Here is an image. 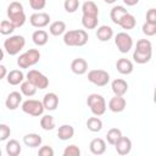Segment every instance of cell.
<instances>
[{
  "mask_svg": "<svg viewBox=\"0 0 156 156\" xmlns=\"http://www.w3.org/2000/svg\"><path fill=\"white\" fill-rule=\"evenodd\" d=\"M89 35L84 29H72L63 33V43L67 46H84Z\"/></svg>",
  "mask_w": 156,
  "mask_h": 156,
  "instance_id": "cell-1",
  "label": "cell"
},
{
  "mask_svg": "<svg viewBox=\"0 0 156 156\" xmlns=\"http://www.w3.org/2000/svg\"><path fill=\"white\" fill-rule=\"evenodd\" d=\"M7 17L16 28L22 27L26 22V12L20 1H12L7 6Z\"/></svg>",
  "mask_w": 156,
  "mask_h": 156,
  "instance_id": "cell-2",
  "label": "cell"
},
{
  "mask_svg": "<svg viewBox=\"0 0 156 156\" xmlns=\"http://www.w3.org/2000/svg\"><path fill=\"white\" fill-rule=\"evenodd\" d=\"M87 105L88 107L90 108L91 113L94 116H102L105 112H106V108H107V105H106V101H105V98L100 94H90L88 98H87Z\"/></svg>",
  "mask_w": 156,
  "mask_h": 156,
  "instance_id": "cell-3",
  "label": "cell"
},
{
  "mask_svg": "<svg viewBox=\"0 0 156 156\" xmlns=\"http://www.w3.org/2000/svg\"><path fill=\"white\" fill-rule=\"evenodd\" d=\"M26 45V39L23 35H10L7 39L4 41V49L10 56H16L20 54V51L24 48Z\"/></svg>",
  "mask_w": 156,
  "mask_h": 156,
  "instance_id": "cell-4",
  "label": "cell"
},
{
  "mask_svg": "<svg viewBox=\"0 0 156 156\" xmlns=\"http://www.w3.org/2000/svg\"><path fill=\"white\" fill-rule=\"evenodd\" d=\"M40 60V52L38 49H29L17 57V66L20 68H29L37 65Z\"/></svg>",
  "mask_w": 156,
  "mask_h": 156,
  "instance_id": "cell-5",
  "label": "cell"
},
{
  "mask_svg": "<svg viewBox=\"0 0 156 156\" xmlns=\"http://www.w3.org/2000/svg\"><path fill=\"white\" fill-rule=\"evenodd\" d=\"M22 111L29 116H33V117H39L44 113V106H43V102L39 101V100H34V99H28L26 101L22 102V106H21Z\"/></svg>",
  "mask_w": 156,
  "mask_h": 156,
  "instance_id": "cell-6",
  "label": "cell"
},
{
  "mask_svg": "<svg viewBox=\"0 0 156 156\" xmlns=\"http://www.w3.org/2000/svg\"><path fill=\"white\" fill-rule=\"evenodd\" d=\"M26 77L37 89H46L49 87V78L38 69H29Z\"/></svg>",
  "mask_w": 156,
  "mask_h": 156,
  "instance_id": "cell-7",
  "label": "cell"
},
{
  "mask_svg": "<svg viewBox=\"0 0 156 156\" xmlns=\"http://www.w3.org/2000/svg\"><path fill=\"white\" fill-rule=\"evenodd\" d=\"M88 80L96 87H105L110 82V74L105 69H91L88 72Z\"/></svg>",
  "mask_w": 156,
  "mask_h": 156,
  "instance_id": "cell-8",
  "label": "cell"
},
{
  "mask_svg": "<svg viewBox=\"0 0 156 156\" xmlns=\"http://www.w3.org/2000/svg\"><path fill=\"white\" fill-rule=\"evenodd\" d=\"M115 44L119 52L127 54L133 48V39L127 32H119L115 37Z\"/></svg>",
  "mask_w": 156,
  "mask_h": 156,
  "instance_id": "cell-9",
  "label": "cell"
},
{
  "mask_svg": "<svg viewBox=\"0 0 156 156\" xmlns=\"http://www.w3.org/2000/svg\"><path fill=\"white\" fill-rule=\"evenodd\" d=\"M50 15L46 12H35L30 15L29 23L35 28H44L50 23Z\"/></svg>",
  "mask_w": 156,
  "mask_h": 156,
  "instance_id": "cell-10",
  "label": "cell"
},
{
  "mask_svg": "<svg viewBox=\"0 0 156 156\" xmlns=\"http://www.w3.org/2000/svg\"><path fill=\"white\" fill-rule=\"evenodd\" d=\"M115 149L118 155H128L132 150V140L128 136H121L116 143H115Z\"/></svg>",
  "mask_w": 156,
  "mask_h": 156,
  "instance_id": "cell-11",
  "label": "cell"
},
{
  "mask_svg": "<svg viewBox=\"0 0 156 156\" xmlns=\"http://www.w3.org/2000/svg\"><path fill=\"white\" fill-rule=\"evenodd\" d=\"M126 105H127V101H126V99L123 96L115 95L108 101V110L115 112V113H119L126 108Z\"/></svg>",
  "mask_w": 156,
  "mask_h": 156,
  "instance_id": "cell-12",
  "label": "cell"
},
{
  "mask_svg": "<svg viewBox=\"0 0 156 156\" xmlns=\"http://www.w3.org/2000/svg\"><path fill=\"white\" fill-rule=\"evenodd\" d=\"M21 102H22V94L20 91H11L5 100V106L7 110L13 111L20 106Z\"/></svg>",
  "mask_w": 156,
  "mask_h": 156,
  "instance_id": "cell-13",
  "label": "cell"
},
{
  "mask_svg": "<svg viewBox=\"0 0 156 156\" xmlns=\"http://www.w3.org/2000/svg\"><path fill=\"white\" fill-rule=\"evenodd\" d=\"M43 106L48 111H55L58 106V96L55 93H46L43 98Z\"/></svg>",
  "mask_w": 156,
  "mask_h": 156,
  "instance_id": "cell-14",
  "label": "cell"
},
{
  "mask_svg": "<svg viewBox=\"0 0 156 156\" xmlns=\"http://www.w3.org/2000/svg\"><path fill=\"white\" fill-rule=\"evenodd\" d=\"M71 71L77 76L84 74L88 71V62L82 57H77L71 62Z\"/></svg>",
  "mask_w": 156,
  "mask_h": 156,
  "instance_id": "cell-15",
  "label": "cell"
},
{
  "mask_svg": "<svg viewBox=\"0 0 156 156\" xmlns=\"http://www.w3.org/2000/svg\"><path fill=\"white\" fill-rule=\"evenodd\" d=\"M111 89H112V91H113L115 95L123 96L128 91V83L124 79H122V78H117V79L112 80Z\"/></svg>",
  "mask_w": 156,
  "mask_h": 156,
  "instance_id": "cell-16",
  "label": "cell"
},
{
  "mask_svg": "<svg viewBox=\"0 0 156 156\" xmlns=\"http://www.w3.org/2000/svg\"><path fill=\"white\" fill-rule=\"evenodd\" d=\"M89 149L94 155H102L106 151V141L101 138H94L89 144Z\"/></svg>",
  "mask_w": 156,
  "mask_h": 156,
  "instance_id": "cell-17",
  "label": "cell"
},
{
  "mask_svg": "<svg viewBox=\"0 0 156 156\" xmlns=\"http://www.w3.org/2000/svg\"><path fill=\"white\" fill-rule=\"evenodd\" d=\"M116 68H117V71H118L121 74H130V73L133 72V69H134L133 62H132L130 60H128V58H124V57L117 60V62H116Z\"/></svg>",
  "mask_w": 156,
  "mask_h": 156,
  "instance_id": "cell-18",
  "label": "cell"
},
{
  "mask_svg": "<svg viewBox=\"0 0 156 156\" xmlns=\"http://www.w3.org/2000/svg\"><path fill=\"white\" fill-rule=\"evenodd\" d=\"M113 37V29L107 26V24H102L100 27H98L96 29V38L100 41H108L110 39H112Z\"/></svg>",
  "mask_w": 156,
  "mask_h": 156,
  "instance_id": "cell-19",
  "label": "cell"
},
{
  "mask_svg": "<svg viewBox=\"0 0 156 156\" xmlns=\"http://www.w3.org/2000/svg\"><path fill=\"white\" fill-rule=\"evenodd\" d=\"M23 79H24V74L21 69H12L6 74V80L10 85H18L23 82Z\"/></svg>",
  "mask_w": 156,
  "mask_h": 156,
  "instance_id": "cell-20",
  "label": "cell"
},
{
  "mask_svg": "<svg viewBox=\"0 0 156 156\" xmlns=\"http://www.w3.org/2000/svg\"><path fill=\"white\" fill-rule=\"evenodd\" d=\"M32 40L37 46H44L49 40V34L44 29H37L32 34Z\"/></svg>",
  "mask_w": 156,
  "mask_h": 156,
  "instance_id": "cell-21",
  "label": "cell"
},
{
  "mask_svg": "<svg viewBox=\"0 0 156 156\" xmlns=\"http://www.w3.org/2000/svg\"><path fill=\"white\" fill-rule=\"evenodd\" d=\"M74 135V128L71 126V124H62L58 127V130H57V136L60 140H69L72 139Z\"/></svg>",
  "mask_w": 156,
  "mask_h": 156,
  "instance_id": "cell-22",
  "label": "cell"
},
{
  "mask_svg": "<svg viewBox=\"0 0 156 156\" xmlns=\"http://www.w3.org/2000/svg\"><path fill=\"white\" fill-rule=\"evenodd\" d=\"M41 136L37 133H28L23 136V144L28 147H38L41 145Z\"/></svg>",
  "mask_w": 156,
  "mask_h": 156,
  "instance_id": "cell-23",
  "label": "cell"
},
{
  "mask_svg": "<svg viewBox=\"0 0 156 156\" xmlns=\"http://www.w3.org/2000/svg\"><path fill=\"white\" fill-rule=\"evenodd\" d=\"M127 12H128V11H127V9H126V7H123V6H121V5L113 6V7L111 9V11H110V18H111V21H112L115 24H117V26H118V23H119L121 18H122Z\"/></svg>",
  "mask_w": 156,
  "mask_h": 156,
  "instance_id": "cell-24",
  "label": "cell"
},
{
  "mask_svg": "<svg viewBox=\"0 0 156 156\" xmlns=\"http://www.w3.org/2000/svg\"><path fill=\"white\" fill-rule=\"evenodd\" d=\"M82 13L85 16H98L99 17V7L94 1L88 0L82 5Z\"/></svg>",
  "mask_w": 156,
  "mask_h": 156,
  "instance_id": "cell-25",
  "label": "cell"
},
{
  "mask_svg": "<svg viewBox=\"0 0 156 156\" xmlns=\"http://www.w3.org/2000/svg\"><path fill=\"white\" fill-rule=\"evenodd\" d=\"M6 154L9 156H18L22 151V147H21V144L16 140V139H10L7 143H6Z\"/></svg>",
  "mask_w": 156,
  "mask_h": 156,
  "instance_id": "cell-26",
  "label": "cell"
},
{
  "mask_svg": "<svg viewBox=\"0 0 156 156\" xmlns=\"http://www.w3.org/2000/svg\"><path fill=\"white\" fill-rule=\"evenodd\" d=\"M135 24H136V20H135V17H134L132 13H129V12H127V13L121 18V21H119V23H118V26L122 27V28L126 29V30L133 29V28L135 27Z\"/></svg>",
  "mask_w": 156,
  "mask_h": 156,
  "instance_id": "cell-27",
  "label": "cell"
},
{
  "mask_svg": "<svg viewBox=\"0 0 156 156\" xmlns=\"http://www.w3.org/2000/svg\"><path fill=\"white\" fill-rule=\"evenodd\" d=\"M49 32L54 37L62 35L66 32V23L63 21H55L49 26Z\"/></svg>",
  "mask_w": 156,
  "mask_h": 156,
  "instance_id": "cell-28",
  "label": "cell"
},
{
  "mask_svg": "<svg viewBox=\"0 0 156 156\" xmlns=\"http://www.w3.org/2000/svg\"><path fill=\"white\" fill-rule=\"evenodd\" d=\"M87 128L93 133H98V132H100L102 129V121L98 116L90 117L87 121Z\"/></svg>",
  "mask_w": 156,
  "mask_h": 156,
  "instance_id": "cell-29",
  "label": "cell"
},
{
  "mask_svg": "<svg viewBox=\"0 0 156 156\" xmlns=\"http://www.w3.org/2000/svg\"><path fill=\"white\" fill-rule=\"evenodd\" d=\"M99 23L98 16H85L82 15V24L85 29H95Z\"/></svg>",
  "mask_w": 156,
  "mask_h": 156,
  "instance_id": "cell-30",
  "label": "cell"
},
{
  "mask_svg": "<svg viewBox=\"0 0 156 156\" xmlns=\"http://www.w3.org/2000/svg\"><path fill=\"white\" fill-rule=\"evenodd\" d=\"M20 90H21V94H22V95L28 96V98L35 95V93H37V88H35L30 82H28V80H23V82L21 83Z\"/></svg>",
  "mask_w": 156,
  "mask_h": 156,
  "instance_id": "cell-31",
  "label": "cell"
},
{
  "mask_svg": "<svg viewBox=\"0 0 156 156\" xmlns=\"http://www.w3.org/2000/svg\"><path fill=\"white\" fill-rule=\"evenodd\" d=\"M40 127H41L44 130H52V129L56 127L55 118H54L51 115H44V116L40 118Z\"/></svg>",
  "mask_w": 156,
  "mask_h": 156,
  "instance_id": "cell-32",
  "label": "cell"
},
{
  "mask_svg": "<svg viewBox=\"0 0 156 156\" xmlns=\"http://www.w3.org/2000/svg\"><path fill=\"white\" fill-rule=\"evenodd\" d=\"M135 50L139 52H151L152 54V44L149 39H139L136 41Z\"/></svg>",
  "mask_w": 156,
  "mask_h": 156,
  "instance_id": "cell-33",
  "label": "cell"
},
{
  "mask_svg": "<svg viewBox=\"0 0 156 156\" xmlns=\"http://www.w3.org/2000/svg\"><path fill=\"white\" fill-rule=\"evenodd\" d=\"M151 56H152L151 52H139L136 50H134V52H133V60L139 65L147 63L151 60Z\"/></svg>",
  "mask_w": 156,
  "mask_h": 156,
  "instance_id": "cell-34",
  "label": "cell"
},
{
  "mask_svg": "<svg viewBox=\"0 0 156 156\" xmlns=\"http://www.w3.org/2000/svg\"><path fill=\"white\" fill-rule=\"evenodd\" d=\"M122 136V132L118 128H111L106 133V140L110 145H115V143Z\"/></svg>",
  "mask_w": 156,
  "mask_h": 156,
  "instance_id": "cell-35",
  "label": "cell"
},
{
  "mask_svg": "<svg viewBox=\"0 0 156 156\" xmlns=\"http://www.w3.org/2000/svg\"><path fill=\"white\" fill-rule=\"evenodd\" d=\"M16 29V27L13 26V23L10 20H2L0 22V34L2 35H10L13 33V30Z\"/></svg>",
  "mask_w": 156,
  "mask_h": 156,
  "instance_id": "cell-36",
  "label": "cell"
},
{
  "mask_svg": "<svg viewBox=\"0 0 156 156\" xmlns=\"http://www.w3.org/2000/svg\"><path fill=\"white\" fill-rule=\"evenodd\" d=\"M63 7H65L66 12L73 13V12H76V11L78 10V7H79V0H65Z\"/></svg>",
  "mask_w": 156,
  "mask_h": 156,
  "instance_id": "cell-37",
  "label": "cell"
},
{
  "mask_svg": "<svg viewBox=\"0 0 156 156\" xmlns=\"http://www.w3.org/2000/svg\"><path fill=\"white\" fill-rule=\"evenodd\" d=\"M143 33L146 35V37H152L156 34V23H149V22H145L143 24Z\"/></svg>",
  "mask_w": 156,
  "mask_h": 156,
  "instance_id": "cell-38",
  "label": "cell"
},
{
  "mask_svg": "<svg viewBox=\"0 0 156 156\" xmlns=\"http://www.w3.org/2000/svg\"><path fill=\"white\" fill-rule=\"evenodd\" d=\"M79 155H80V149L74 144L66 146L63 150V156H79Z\"/></svg>",
  "mask_w": 156,
  "mask_h": 156,
  "instance_id": "cell-39",
  "label": "cell"
},
{
  "mask_svg": "<svg viewBox=\"0 0 156 156\" xmlns=\"http://www.w3.org/2000/svg\"><path fill=\"white\" fill-rule=\"evenodd\" d=\"M10 135H11V128L5 123H0V141L7 140Z\"/></svg>",
  "mask_w": 156,
  "mask_h": 156,
  "instance_id": "cell-40",
  "label": "cell"
},
{
  "mask_svg": "<svg viewBox=\"0 0 156 156\" xmlns=\"http://www.w3.org/2000/svg\"><path fill=\"white\" fill-rule=\"evenodd\" d=\"M29 6L33 10H43L46 6V0H29Z\"/></svg>",
  "mask_w": 156,
  "mask_h": 156,
  "instance_id": "cell-41",
  "label": "cell"
},
{
  "mask_svg": "<svg viewBox=\"0 0 156 156\" xmlns=\"http://www.w3.org/2000/svg\"><path fill=\"white\" fill-rule=\"evenodd\" d=\"M38 155L39 156H54V149L49 145H44L39 149Z\"/></svg>",
  "mask_w": 156,
  "mask_h": 156,
  "instance_id": "cell-42",
  "label": "cell"
},
{
  "mask_svg": "<svg viewBox=\"0 0 156 156\" xmlns=\"http://www.w3.org/2000/svg\"><path fill=\"white\" fill-rule=\"evenodd\" d=\"M146 22L149 23H156V9L151 7L146 12Z\"/></svg>",
  "mask_w": 156,
  "mask_h": 156,
  "instance_id": "cell-43",
  "label": "cell"
},
{
  "mask_svg": "<svg viewBox=\"0 0 156 156\" xmlns=\"http://www.w3.org/2000/svg\"><path fill=\"white\" fill-rule=\"evenodd\" d=\"M6 74H7V69H6V67H5L4 65L0 63V80L4 79V78H6Z\"/></svg>",
  "mask_w": 156,
  "mask_h": 156,
  "instance_id": "cell-44",
  "label": "cell"
},
{
  "mask_svg": "<svg viewBox=\"0 0 156 156\" xmlns=\"http://www.w3.org/2000/svg\"><path fill=\"white\" fill-rule=\"evenodd\" d=\"M123 2L126 5H128V6H134V5H136L139 2V0H123Z\"/></svg>",
  "mask_w": 156,
  "mask_h": 156,
  "instance_id": "cell-45",
  "label": "cell"
},
{
  "mask_svg": "<svg viewBox=\"0 0 156 156\" xmlns=\"http://www.w3.org/2000/svg\"><path fill=\"white\" fill-rule=\"evenodd\" d=\"M2 58H4V50L0 48V62L2 61Z\"/></svg>",
  "mask_w": 156,
  "mask_h": 156,
  "instance_id": "cell-46",
  "label": "cell"
},
{
  "mask_svg": "<svg viewBox=\"0 0 156 156\" xmlns=\"http://www.w3.org/2000/svg\"><path fill=\"white\" fill-rule=\"evenodd\" d=\"M106 4H113V2H116V0H104Z\"/></svg>",
  "mask_w": 156,
  "mask_h": 156,
  "instance_id": "cell-47",
  "label": "cell"
},
{
  "mask_svg": "<svg viewBox=\"0 0 156 156\" xmlns=\"http://www.w3.org/2000/svg\"><path fill=\"white\" fill-rule=\"evenodd\" d=\"M0 156H1V149H0Z\"/></svg>",
  "mask_w": 156,
  "mask_h": 156,
  "instance_id": "cell-48",
  "label": "cell"
},
{
  "mask_svg": "<svg viewBox=\"0 0 156 156\" xmlns=\"http://www.w3.org/2000/svg\"><path fill=\"white\" fill-rule=\"evenodd\" d=\"M0 22H1V21H0Z\"/></svg>",
  "mask_w": 156,
  "mask_h": 156,
  "instance_id": "cell-49",
  "label": "cell"
}]
</instances>
